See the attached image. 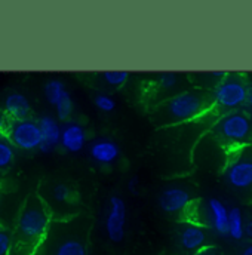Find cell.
<instances>
[{
	"mask_svg": "<svg viewBox=\"0 0 252 255\" xmlns=\"http://www.w3.org/2000/svg\"><path fill=\"white\" fill-rule=\"evenodd\" d=\"M238 255H252V242L245 244V245L239 250V254Z\"/></svg>",
	"mask_w": 252,
	"mask_h": 255,
	"instance_id": "30",
	"label": "cell"
},
{
	"mask_svg": "<svg viewBox=\"0 0 252 255\" xmlns=\"http://www.w3.org/2000/svg\"><path fill=\"white\" fill-rule=\"evenodd\" d=\"M10 125V119L4 115V112H0V135H6L7 129Z\"/></svg>",
	"mask_w": 252,
	"mask_h": 255,
	"instance_id": "27",
	"label": "cell"
},
{
	"mask_svg": "<svg viewBox=\"0 0 252 255\" xmlns=\"http://www.w3.org/2000/svg\"><path fill=\"white\" fill-rule=\"evenodd\" d=\"M15 160V147L6 135H0V172L9 171Z\"/></svg>",
	"mask_w": 252,
	"mask_h": 255,
	"instance_id": "17",
	"label": "cell"
},
{
	"mask_svg": "<svg viewBox=\"0 0 252 255\" xmlns=\"http://www.w3.org/2000/svg\"><path fill=\"white\" fill-rule=\"evenodd\" d=\"M194 255H226V254H224V251H223L221 248L214 247V245H208V247H205L203 250L197 251Z\"/></svg>",
	"mask_w": 252,
	"mask_h": 255,
	"instance_id": "26",
	"label": "cell"
},
{
	"mask_svg": "<svg viewBox=\"0 0 252 255\" xmlns=\"http://www.w3.org/2000/svg\"><path fill=\"white\" fill-rule=\"evenodd\" d=\"M163 255H166V254H163Z\"/></svg>",
	"mask_w": 252,
	"mask_h": 255,
	"instance_id": "31",
	"label": "cell"
},
{
	"mask_svg": "<svg viewBox=\"0 0 252 255\" xmlns=\"http://www.w3.org/2000/svg\"><path fill=\"white\" fill-rule=\"evenodd\" d=\"M214 112L221 116L226 113L244 110L250 94V79L241 73H229L212 89Z\"/></svg>",
	"mask_w": 252,
	"mask_h": 255,
	"instance_id": "5",
	"label": "cell"
},
{
	"mask_svg": "<svg viewBox=\"0 0 252 255\" xmlns=\"http://www.w3.org/2000/svg\"><path fill=\"white\" fill-rule=\"evenodd\" d=\"M214 110L212 91L187 89L159 103L151 115V122L159 128H174L200 121Z\"/></svg>",
	"mask_w": 252,
	"mask_h": 255,
	"instance_id": "1",
	"label": "cell"
},
{
	"mask_svg": "<svg viewBox=\"0 0 252 255\" xmlns=\"http://www.w3.org/2000/svg\"><path fill=\"white\" fill-rule=\"evenodd\" d=\"M245 217L239 206H233L229 209V238L241 242L245 239Z\"/></svg>",
	"mask_w": 252,
	"mask_h": 255,
	"instance_id": "16",
	"label": "cell"
},
{
	"mask_svg": "<svg viewBox=\"0 0 252 255\" xmlns=\"http://www.w3.org/2000/svg\"><path fill=\"white\" fill-rule=\"evenodd\" d=\"M89 157L101 165V166H110L121 157V147L119 144L112 138H97L91 141L89 144Z\"/></svg>",
	"mask_w": 252,
	"mask_h": 255,
	"instance_id": "12",
	"label": "cell"
},
{
	"mask_svg": "<svg viewBox=\"0 0 252 255\" xmlns=\"http://www.w3.org/2000/svg\"><path fill=\"white\" fill-rule=\"evenodd\" d=\"M245 238L252 241V218L245 221Z\"/></svg>",
	"mask_w": 252,
	"mask_h": 255,
	"instance_id": "29",
	"label": "cell"
},
{
	"mask_svg": "<svg viewBox=\"0 0 252 255\" xmlns=\"http://www.w3.org/2000/svg\"><path fill=\"white\" fill-rule=\"evenodd\" d=\"M1 110L10 121H24L31 115V103L24 94L10 92L6 95Z\"/></svg>",
	"mask_w": 252,
	"mask_h": 255,
	"instance_id": "15",
	"label": "cell"
},
{
	"mask_svg": "<svg viewBox=\"0 0 252 255\" xmlns=\"http://www.w3.org/2000/svg\"><path fill=\"white\" fill-rule=\"evenodd\" d=\"M223 180L242 199L252 202V145L227 153Z\"/></svg>",
	"mask_w": 252,
	"mask_h": 255,
	"instance_id": "6",
	"label": "cell"
},
{
	"mask_svg": "<svg viewBox=\"0 0 252 255\" xmlns=\"http://www.w3.org/2000/svg\"><path fill=\"white\" fill-rule=\"evenodd\" d=\"M177 244L184 253L194 255L197 251L208 247L206 227L196 221L183 223L177 230Z\"/></svg>",
	"mask_w": 252,
	"mask_h": 255,
	"instance_id": "10",
	"label": "cell"
},
{
	"mask_svg": "<svg viewBox=\"0 0 252 255\" xmlns=\"http://www.w3.org/2000/svg\"><path fill=\"white\" fill-rule=\"evenodd\" d=\"M215 142L227 150V153L251 145L252 118L244 110L226 113L217 118L209 129Z\"/></svg>",
	"mask_w": 252,
	"mask_h": 255,
	"instance_id": "4",
	"label": "cell"
},
{
	"mask_svg": "<svg viewBox=\"0 0 252 255\" xmlns=\"http://www.w3.org/2000/svg\"><path fill=\"white\" fill-rule=\"evenodd\" d=\"M88 144L86 129L77 122H67L63 127L61 147L68 153H79Z\"/></svg>",
	"mask_w": 252,
	"mask_h": 255,
	"instance_id": "14",
	"label": "cell"
},
{
	"mask_svg": "<svg viewBox=\"0 0 252 255\" xmlns=\"http://www.w3.org/2000/svg\"><path fill=\"white\" fill-rule=\"evenodd\" d=\"M94 104L103 113H113L116 109V101L109 94H97L94 98Z\"/></svg>",
	"mask_w": 252,
	"mask_h": 255,
	"instance_id": "21",
	"label": "cell"
},
{
	"mask_svg": "<svg viewBox=\"0 0 252 255\" xmlns=\"http://www.w3.org/2000/svg\"><path fill=\"white\" fill-rule=\"evenodd\" d=\"M67 91L63 80L60 79H51L45 83L43 92H45V98L51 106H57V103L60 101V98L63 97V94Z\"/></svg>",
	"mask_w": 252,
	"mask_h": 255,
	"instance_id": "18",
	"label": "cell"
},
{
	"mask_svg": "<svg viewBox=\"0 0 252 255\" xmlns=\"http://www.w3.org/2000/svg\"><path fill=\"white\" fill-rule=\"evenodd\" d=\"M37 121H39L40 130H42V145H40L39 151L49 154V153L55 151L58 145H61L63 128L60 125L58 119L51 115H45Z\"/></svg>",
	"mask_w": 252,
	"mask_h": 255,
	"instance_id": "13",
	"label": "cell"
},
{
	"mask_svg": "<svg viewBox=\"0 0 252 255\" xmlns=\"http://www.w3.org/2000/svg\"><path fill=\"white\" fill-rule=\"evenodd\" d=\"M6 136L15 148L22 151H34L42 145V130L39 121L28 118L24 121H10Z\"/></svg>",
	"mask_w": 252,
	"mask_h": 255,
	"instance_id": "7",
	"label": "cell"
},
{
	"mask_svg": "<svg viewBox=\"0 0 252 255\" xmlns=\"http://www.w3.org/2000/svg\"><path fill=\"white\" fill-rule=\"evenodd\" d=\"M157 86L163 91H171L174 88H177L178 82H180V76L177 73H160L156 79Z\"/></svg>",
	"mask_w": 252,
	"mask_h": 255,
	"instance_id": "22",
	"label": "cell"
},
{
	"mask_svg": "<svg viewBox=\"0 0 252 255\" xmlns=\"http://www.w3.org/2000/svg\"><path fill=\"white\" fill-rule=\"evenodd\" d=\"M91 221L86 217L52 220L36 255H89Z\"/></svg>",
	"mask_w": 252,
	"mask_h": 255,
	"instance_id": "3",
	"label": "cell"
},
{
	"mask_svg": "<svg viewBox=\"0 0 252 255\" xmlns=\"http://www.w3.org/2000/svg\"><path fill=\"white\" fill-rule=\"evenodd\" d=\"M139 184H141V181H139V177L138 175H132L129 180H127V184H126V189L129 193H132V194H138L139 193Z\"/></svg>",
	"mask_w": 252,
	"mask_h": 255,
	"instance_id": "25",
	"label": "cell"
},
{
	"mask_svg": "<svg viewBox=\"0 0 252 255\" xmlns=\"http://www.w3.org/2000/svg\"><path fill=\"white\" fill-rule=\"evenodd\" d=\"M126 221H127V208L125 200L121 196H110L109 209L104 220L106 235L110 242L122 244L126 236Z\"/></svg>",
	"mask_w": 252,
	"mask_h": 255,
	"instance_id": "8",
	"label": "cell"
},
{
	"mask_svg": "<svg viewBox=\"0 0 252 255\" xmlns=\"http://www.w3.org/2000/svg\"><path fill=\"white\" fill-rule=\"evenodd\" d=\"M52 223L51 212L39 194H30L13 227V244L9 255H36L42 245L49 226Z\"/></svg>",
	"mask_w": 252,
	"mask_h": 255,
	"instance_id": "2",
	"label": "cell"
},
{
	"mask_svg": "<svg viewBox=\"0 0 252 255\" xmlns=\"http://www.w3.org/2000/svg\"><path fill=\"white\" fill-rule=\"evenodd\" d=\"M73 109H74V103L71 98V94L68 92V89L63 94V97L60 98V101L55 106V112H57V119L58 121H68L73 115Z\"/></svg>",
	"mask_w": 252,
	"mask_h": 255,
	"instance_id": "19",
	"label": "cell"
},
{
	"mask_svg": "<svg viewBox=\"0 0 252 255\" xmlns=\"http://www.w3.org/2000/svg\"><path fill=\"white\" fill-rule=\"evenodd\" d=\"M157 205L165 214H186L193 206V196L183 186H168L159 193Z\"/></svg>",
	"mask_w": 252,
	"mask_h": 255,
	"instance_id": "9",
	"label": "cell"
},
{
	"mask_svg": "<svg viewBox=\"0 0 252 255\" xmlns=\"http://www.w3.org/2000/svg\"><path fill=\"white\" fill-rule=\"evenodd\" d=\"M13 244V232L4 226H0V255H9Z\"/></svg>",
	"mask_w": 252,
	"mask_h": 255,
	"instance_id": "23",
	"label": "cell"
},
{
	"mask_svg": "<svg viewBox=\"0 0 252 255\" xmlns=\"http://www.w3.org/2000/svg\"><path fill=\"white\" fill-rule=\"evenodd\" d=\"M52 197L60 202V203H65V202H70L71 197H73V190L67 186V184H55L54 189H52Z\"/></svg>",
	"mask_w": 252,
	"mask_h": 255,
	"instance_id": "24",
	"label": "cell"
},
{
	"mask_svg": "<svg viewBox=\"0 0 252 255\" xmlns=\"http://www.w3.org/2000/svg\"><path fill=\"white\" fill-rule=\"evenodd\" d=\"M101 76H103L104 82L107 85L113 86V88H122L129 80V73L127 71H104Z\"/></svg>",
	"mask_w": 252,
	"mask_h": 255,
	"instance_id": "20",
	"label": "cell"
},
{
	"mask_svg": "<svg viewBox=\"0 0 252 255\" xmlns=\"http://www.w3.org/2000/svg\"><path fill=\"white\" fill-rule=\"evenodd\" d=\"M206 221L205 226L209 227L218 236L229 235V209L226 203L218 197H209L205 203Z\"/></svg>",
	"mask_w": 252,
	"mask_h": 255,
	"instance_id": "11",
	"label": "cell"
},
{
	"mask_svg": "<svg viewBox=\"0 0 252 255\" xmlns=\"http://www.w3.org/2000/svg\"><path fill=\"white\" fill-rule=\"evenodd\" d=\"M245 110L250 113V116L252 118V79L250 80V94H248V101H247V107Z\"/></svg>",
	"mask_w": 252,
	"mask_h": 255,
	"instance_id": "28",
	"label": "cell"
}]
</instances>
